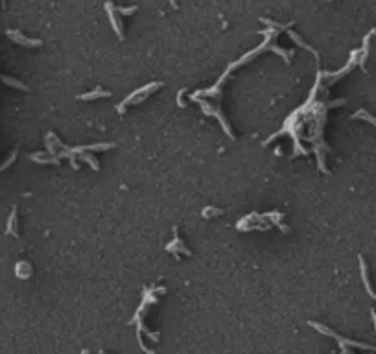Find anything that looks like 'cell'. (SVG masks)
<instances>
[{"mask_svg": "<svg viewBox=\"0 0 376 354\" xmlns=\"http://www.w3.org/2000/svg\"><path fill=\"white\" fill-rule=\"evenodd\" d=\"M162 87V81H151V83H148V85H144V87H140V89H137L135 93H131L127 98H125L120 105L117 107V111L122 115L125 111V107H129V105H137V103H140L142 100H146L150 94H153L157 89H160Z\"/></svg>", "mask_w": 376, "mask_h": 354, "instance_id": "cell-1", "label": "cell"}, {"mask_svg": "<svg viewBox=\"0 0 376 354\" xmlns=\"http://www.w3.org/2000/svg\"><path fill=\"white\" fill-rule=\"evenodd\" d=\"M105 11H107L109 15V22L113 26V30L117 32L118 39L122 41L124 39V24H122V15H118V11L115 9V4L111 2V0H105Z\"/></svg>", "mask_w": 376, "mask_h": 354, "instance_id": "cell-2", "label": "cell"}, {"mask_svg": "<svg viewBox=\"0 0 376 354\" xmlns=\"http://www.w3.org/2000/svg\"><path fill=\"white\" fill-rule=\"evenodd\" d=\"M176 233V236H174V240L170 242V244L166 245V251L168 253H172V255H176V256H179V255H190V251H188V247L183 244V240L177 236V229L174 231Z\"/></svg>", "mask_w": 376, "mask_h": 354, "instance_id": "cell-3", "label": "cell"}, {"mask_svg": "<svg viewBox=\"0 0 376 354\" xmlns=\"http://www.w3.org/2000/svg\"><path fill=\"white\" fill-rule=\"evenodd\" d=\"M6 35H8L9 39H13L15 42H19V44H22V46H41V41H39V39H28V37H24V35L20 34V32H17V30H8Z\"/></svg>", "mask_w": 376, "mask_h": 354, "instance_id": "cell-4", "label": "cell"}, {"mask_svg": "<svg viewBox=\"0 0 376 354\" xmlns=\"http://www.w3.org/2000/svg\"><path fill=\"white\" fill-rule=\"evenodd\" d=\"M111 93L109 91H103L100 87H96L92 93H85V94H79V100H85V101H91V100H96V98H109Z\"/></svg>", "mask_w": 376, "mask_h": 354, "instance_id": "cell-5", "label": "cell"}, {"mask_svg": "<svg viewBox=\"0 0 376 354\" xmlns=\"http://www.w3.org/2000/svg\"><path fill=\"white\" fill-rule=\"evenodd\" d=\"M288 37H290V39H292L293 42H297V44H299L301 48H306V50L312 52V54H314L316 58H319V56H317V52L314 50V48H312L310 44H306V41H304V39H302V37H301V35H299V34H295L293 30H288Z\"/></svg>", "mask_w": 376, "mask_h": 354, "instance_id": "cell-6", "label": "cell"}, {"mask_svg": "<svg viewBox=\"0 0 376 354\" xmlns=\"http://www.w3.org/2000/svg\"><path fill=\"white\" fill-rule=\"evenodd\" d=\"M6 233H8V235H13V236L19 235V231H17V209H13V211H11V216H9Z\"/></svg>", "mask_w": 376, "mask_h": 354, "instance_id": "cell-7", "label": "cell"}, {"mask_svg": "<svg viewBox=\"0 0 376 354\" xmlns=\"http://www.w3.org/2000/svg\"><path fill=\"white\" fill-rule=\"evenodd\" d=\"M352 118H354V120H358V118H361V120H367V122H371V124H373V126L376 127V118L373 117V115H369V113H367L365 109L356 111V113L352 115Z\"/></svg>", "mask_w": 376, "mask_h": 354, "instance_id": "cell-8", "label": "cell"}, {"mask_svg": "<svg viewBox=\"0 0 376 354\" xmlns=\"http://www.w3.org/2000/svg\"><path fill=\"white\" fill-rule=\"evenodd\" d=\"M79 159L85 160V162H89V164L92 166V170H98V168H100V166H98V162H96V159H94L91 153H89V150H87V152H81V153H79Z\"/></svg>", "mask_w": 376, "mask_h": 354, "instance_id": "cell-9", "label": "cell"}, {"mask_svg": "<svg viewBox=\"0 0 376 354\" xmlns=\"http://www.w3.org/2000/svg\"><path fill=\"white\" fill-rule=\"evenodd\" d=\"M2 81L6 85H11V87H17L19 91H28V87H26L24 83H20V81H17V79H13V78H6V76H2L0 78Z\"/></svg>", "mask_w": 376, "mask_h": 354, "instance_id": "cell-10", "label": "cell"}, {"mask_svg": "<svg viewBox=\"0 0 376 354\" xmlns=\"http://www.w3.org/2000/svg\"><path fill=\"white\" fill-rule=\"evenodd\" d=\"M115 9H117L118 13H122V17H125V15H131V13H135V11L139 9V6H129V8H127V6H125V8L124 6H115Z\"/></svg>", "mask_w": 376, "mask_h": 354, "instance_id": "cell-11", "label": "cell"}, {"mask_svg": "<svg viewBox=\"0 0 376 354\" xmlns=\"http://www.w3.org/2000/svg\"><path fill=\"white\" fill-rule=\"evenodd\" d=\"M266 218H271V219H280V218H282V214H280V212H268V214H266ZM273 223H277V225H280V229H282V231H288V227H286V225H282L280 221H273Z\"/></svg>", "mask_w": 376, "mask_h": 354, "instance_id": "cell-12", "label": "cell"}, {"mask_svg": "<svg viewBox=\"0 0 376 354\" xmlns=\"http://www.w3.org/2000/svg\"><path fill=\"white\" fill-rule=\"evenodd\" d=\"M223 211H214V209H210V207H207L205 211H203V216L205 218H212V216H216V214H221Z\"/></svg>", "mask_w": 376, "mask_h": 354, "instance_id": "cell-13", "label": "cell"}]
</instances>
